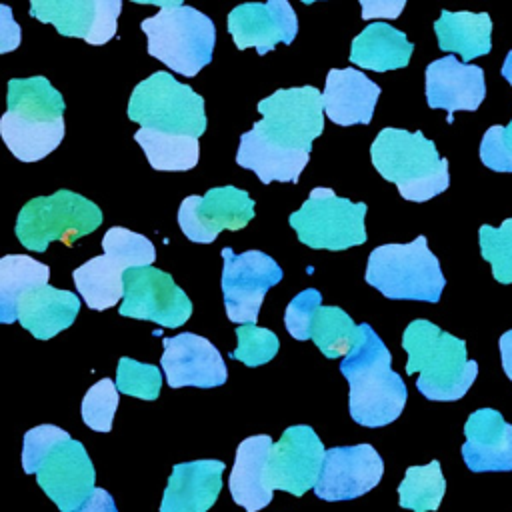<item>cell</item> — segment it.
I'll list each match as a JSON object with an SVG mask.
<instances>
[{
  "instance_id": "cell-24",
  "label": "cell",
  "mask_w": 512,
  "mask_h": 512,
  "mask_svg": "<svg viewBox=\"0 0 512 512\" xmlns=\"http://www.w3.org/2000/svg\"><path fill=\"white\" fill-rule=\"evenodd\" d=\"M78 312V296L50 284L34 286L18 302V322L38 340H48L70 328Z\"/></svg>"
},
{
  "instance_id": "cell-11",
  "label": "cell",
  "mask_w": 512,
  "mask_h": 512,
  "mask_svg": "<svg viewBox=\"0 0 512 512\" xmlns=\"http://www.w3.org/2000/svg\"><path fill=\"white\" fill-rule=\"evenodd\" d=\"M222 296L230 322H256L266 292L282 280V268L260 250L234 254L222 248Z\"/></svg>"
},
{
  "instance_id": "cell-33",
  "label": "cell",
  "mask_w": 512,
  "mask_h": 512,
  "mask_svg": "<svg viewBox=\"0 0 512 512\" xmlns=\"http://www.w3.org/2000/svg\"><path fill=\"white\" fill-rule=\"evenodd\" d=\"M482 258L492 264V276L500 284H512V218L502 226H480L478 232Z\"/></svg>"
},
{
  "instance_id": "cell-45",
  "label": "cell",
  "mask_w": 512,
  "mask_h": 512,
  "mask_svg": "<svg viewBox=\"0 0 512 512\" xmlns=\"http://www.w3.org/2000/svg\"><path fill=\"white\" fill-rule=\"evenodd\" d=\"M500 346V358H502V368L506 376L512 380V330L504 332L498 340Z\"/></svg>"
},
{
  "instance_id": "cell-3",
  "label": "cell",
  "mask_w": 512,
  "mask_h": 512,
  "mask_svg": "<svg viewBox=\"0 0 512 512\" xmlns=\"http://www.w3.org/2000/svg\"><path fill=\"white\" fill-rule=\"evenodd\" d=\"M0 134L8 150L22 162H38L64 138V98L44 76L12 78Z\"/></svg>"
},
{
  "instance_id": "cell-10",
  "label": "cell",
  "mask_w": 512,
  "mask_h": 512,
  "mask_svg": "<svg viewBox=\"0 0 512 512\" xmlns=\"http://www.w3.org/2000/svg\"><path fill=\"white\" fill-rule=\"evenodd\" d=\"M366 204L314 188L308 200L290 214L298 240L314 250H346L366 240Z\"/></svg>"
},
{
  "instance_id": "cell-28",
  "label": "cell",
  "mask_w": 512,
  "mask_h": 512,
  "mask_svg": "<svg viewBox=\"0 0 512 512\" xmlns=\"http://www.w3.org/2000/svg\"><path fill=\"white\" fill-rule=\"evenodd\" d=\"M50 268L26 254H6L0 258V320H18V302L34 286L48 284Z\"/></svg>"
},
{
  "instance_id": "cell-22",
  "label": "cell",
  "mask_w": 512,
  "mask_h": 512,
  "mask_svg": "<svg viewBox=\"0 0 512 512\" xmlns=\"http://www.w3.org/2000/svg\"><path fill=\"white\" fill-rule=\"evenodd\" d=\"M380 86L354 68H334L326 76L322 92L326 116L340 126L370 124Z\"/></svg>"
},
{
  "instance_id": "cell-38",
  "label": "cell",
  "mask_w": 512,
  "mask_h": 512,
  "mask_svg": "<svg viewBox=\"0 0 512 512\" xmlns=\"http://www.w3.org/2000/svg\"><path fill=\"white\" fill-rule=\"evenodd\" d=\"M70 434L54 424H40L34 426L24 434V448H22V468L26 474H36L42 460L50 454V450L68 440Z\"/></svg>"
},
{
  "instance_id": "cell-37",
  "label": "cell",
  "mask_w": 512,
  "mask_h": 512,
  "mask_svg": "<svg viewBox=\"0 0 512 512\" xmlns=\"http://www.w3.org/2000/svg\"><path fill=\"white\" fill-rule=\"evenodd\" d=\"M236 338L238 346L230 356L246 366H262L270 362L280 348L278 336L268 328L256 326L254 322L238 324Z\"/></svg>"
},
{
  "instance_id": "cell-19",
  "label": "cell",
  "mask_w": 512,
  "mask_h": 512,
  "mask_svg": "<svg viewBox=\"0 0 512 512\" xmlns=\"http://www.w3.org/2000/svg\"><path fill=\"white\" fill-rule=\"evenodd\" d=\"M486 96L484 72L480 66L444 56L426 68V100L430 108H442L452 120L456 110H476Z\"/></svg>"
},
{
  "instance_id": "cell-44",
  "label": "cell",
  "mask_w": 512,
  "mask_h": 512,
  "mask_svg": "<svg viewBox=\"0 0 512 512\" xmlns=\"http://www.w3.org/2000/svg\"><path fill=\"white\" fill-rule=\"evenodd\" d=\"M74 512H118L114 498L104 488H94L92 496Z\"/></svg>"
},
{
  "instance_id": "cell-6",
  "label": "cell",
  "mask_w": 512,
  "mask_h": 512,
  "mask_svg": "<svg viewBox=\"0 0 512 512\" xmlns=\"http://www.w3.org/2000/svg\"><path fill=\"white\" fill-rule=\"evenodd\" d=\"M364 278L390 300L438 302L446 284L440 262L430 252L424 236L408 244L374 248Z\"/></svg>"
},
{
  "instance_id": "cell-15",
  "label": "cell",
  "mask_w": 512,
  "mask_h": 512,
  "mask_svg": "<svg viewBox=\"0 0 512 512\" xmlns=\"http://www.w3.org/2000/svg\"><path fill=\"white\" fill-rule=\"evenodd\" d=\"M38 486L60 512H74L94 492V466L78 440L56 444L36 472Z\"/></svg>"
},
{
  "instance_id": "cell-7",
  "label": "cell",
  "mask_w": 512,
  "mask_h": 512,
  "mask_svg": "<svg viewBox=\"0 0 512 512\" xmlns=\"http://www.w3.org/2000/svg\"><path fill=\"white\" fill-rule=\"evenodd\" d=\"M140 28L148 38V54L182 76H196L212 60L214 22L192 6L160 10Z\"/></svg>"
},
{
  "instance_id": "cell-2",
  "label": "cell",
  "mask_w": 512,
  "mask_h": 512,
  "mask_svg": "<svg viewBox=\"0 0 512 512\" xmlns=\"http://www.w3.org/2000/svg\"><path fill=\"white\" fill-rule=\"evenodd\" d=\"M362 334L340 362V372L350 384L348 410L354 422L378 428L394 422L406 404L404 380L390 368L392 354L370 324H360Z\"/></svg>"
},
{
  "instance_id": "cell-26",
  "label": "cell",
  "mask_w": 512,
  "mask_h": 512,
  "mask_svg": "<svg viewBox=\"0 0 512 512\" xmlns=\"http://www.w3.org/2000/svg\"><path fill=\"white\" fill-rule=\"evenodd\" d=\"M438 46L444 52H456L464 62L484 56L492 50V20L486 12H448L442 10L434 22Z\"/></svg>"
},
{
  "instance_id": "cell-21",
  "label": "cell",
  "mask_w": 512,
  "mask_h": 512,
  "mask_svg": "<svg viewBox=\"0 0 512 512\" xmlns=\"http://www.w3.org/2000/svg\"><path fill=\"white\" fill-rule=\"evenodd\" d=\"M224 462L192 460L174 464L160 512H206L214 506L222 488Z\"/></svg>"
},
{
  "instance_id": "cell-27",
  "label": "cell",
  "mask_w": 512,
  "mask_h": 512,
  "mask_svg": "<svg viewBox=\"0 0 512 512\" xmlns=\"http://www.w3.org/2000/svg\"><path fill=\"white\" fill-rule=\"evenodd\" d=\"M128 268L110 254L94 256L72 272L74 284L92 310H106L124 296V272Z\"/></svg>"
},
{
  "instance_id": "cell-9",
  "label": "cell",
  "mask_w": 512,
  "mask_h": 512,
  "mask_svg": "<svg viewBox=\"0 0 512 512\" xmlns=\"http://www.w3.org/2000/svg\"><path fill=\"white\" fill-rule=\"evenodd\" d=\"M128 118L144 128L200 138L206 130L204 100L170 72H154L132 90Z\"/></svg>"
},
{
  "instance_id": "cell-4",
  "label": "cell",
  "mask_w": 512,
  "mask_h": 512,
  "mask_svg": "<svg viewBox=\"0 0 512 512\" xmlns=\"http://www.w3.org/2000/svg\"><path fill=\"white\" fill-rule=\"evenodd\" d=\"M408 352L406 372L418 374L416 388L428 400H460L478 376L476 360H468L466 342L430 320H412L402 334Z\"/></svg>"
},
{
  "instance_id": "cell-20",
  "label": "cell",
  "mask_w": 512,
  "mask_h": 512,
  "mask_svg": "<svg viewBox=\"0 0 512 512\" xmlns=\"http://www.w3.org/2000/svg\"><path fill=\"white\" fill-rule=\"evenodd\" d=\"M462 458L472 472L512 470V424L494 408L472 412L464 424Z\"/></svg>"
},
{
  "instance_id": "cell-14",
  "label": "cell",
  "mask_w": 512,
  "mask_h": 512,
  "mask_svg": "<svg viewBox=\"0 0 512 512\" xmlns=\"http://www.w3.org/2000/svg\"><path fill=\"white\" fill-rule=\"evenodd\" d=\"M324 444L318 434L306 426L296 424L282 432L280 440L272 444L268 458V482L274 490H284L302 496L316 486L322 464Z\"/></svg>"
},
{
  "instance_id": "cell-47",
  "label": "cell",
  "mask_w": 512,
  "mask_h": 512,
  "mask_svg": "<svg viewBox=\"0 0 512 512\" xmlns=\"http://www.w3.org/2000/svg\"><path fill=\"white\" fill-rule=\"evenodd\" d=\"M502 76L504 80H508V84L512 86V50L508 52V56L504 58V64H502Z\"/></svg>"
},
{
  "instance_id": "cell-40",
  "label": "cell",
  "mask_w": 512,
  "mask_h": 512,
  "mask_svg": "<svg viewBox=\"0 0 512 512\" xmlns=\"http://www.w3.org/2000/svg\"><path fill=\"white\" fill-rule=\"evenodd\" d=\"M480 160L496 172H512V120L508 126H492L484 132Z\"/></svg>"
},
{
  "instance_id": "cell-34",
  "label": "cell",
  "mask_w": 512,
  "mask_h": 512,
  "mask_svg": "<svg viewBox=\"0 0 512 512\" xmlns=\"http://www.w3.org/2000/svg\"><path fill=\"white\" fill-rule=\"evenodd\" d=\"M102 248L106 254L120 260L126 268L150 266L156 260L154 244L146 236L136 234L122 226H112L104 234Z\"/></svg>"
},
{
  "instance_id": "cell-42",
  "label": "cell",
  "mask_w": 512,
  "mask_h": 512,
  "mask_svg": "<svg viewBox=\"0 0 512 512\" xmlns=\"http://www.w3.org/2000/svg\"><path fill=\"white\" fill-rule=\"evenodd\" d=\"M362 18H398L406 6V0H360Z\"/></svg>"
},
{
  "instance_id": "cell-32",
  "label": "cell",
  "mask_w": 512,
  "mask_h": 512,
  "mask_svg": "<svg viewBox=\"0 0 512 512\" xmlns=\"http://www.w3.org/2000/svg\"><path fill=\"white\" fill-rule=\"evenodd\" d=\"M446 492V480L440 462L432 460L426 466H410L398 486V504L414 512L438 510Z\"/></svg>"
},
{
  "instance_id": "cell-35",
  "label": "cell",
  "mask_w": 512,
  "mask_h": 512,
  "mask_svg": "<svg viewBox=\"0 0 512 512\" xmlns=\"http://www.w3.org/2000/svg\"><path fill=\"white\" fill-rule=\"evenodd\" d=\"M116 388L118 392L134 398L156 400L162 388L160 368L154 364H142L128 356H122L116 368Z\"/></svg>"
},
{
  "instance_id": "cell-5",
  "label": "cell",
  "mask_w": 512,
  "mask_h": 512,
  "mask_svg": "<svg viewBox=\"0 0 512 512\" xmlns=\"http://www.w3.org/2000/svg\"><path fill=\"white\" fill-rule=\"evenodd\" d=\"M370 156L378 174L394 182L404 200L426 202L450 184L448 160L440 158L434 142L420 130H380L370 146Z\"/></svg>"
},
{
  "instance_id": "cell-29",
  "label": "cell",
  "mask_w": 512,
  "mask_h": 512,
  "mask_svg": "<svg viewBox=\"0 0 512 512\" xmlns=\"http://www.w3.org/2000/svg\"><path fill=\"white\" fill-rule=\"evenodd\" d=\"M134 140L140 144L154 170L184 172L198 164L200 146L196 136L168 134L142 126L134 134Z\"/></svg>"
},
{
  "instance_id": "cell-41",
  "label": "cell",
  "mask_w": 512,
  "mask_h": 512,
  "mask_svg": "<svg viewBox=\"0 0 512 512\" xmlns=\"http://www.w3.org/2000/svg\"><path fill=\"white\" fill-rule=\"evenodd\" d=\"M96 4V22L86 38L88 44H106L116 34V22L122 10V0H94Z\"/></svg>"
},
{
  "instance_id": "cell-13",
  "label": "cell",
  "mask_w": 512,
  "mask_h": 512,
  "mask_svg": "<svg viewBox=\"0 0 512 512\" xmlns=\"http://www.w3.org/2000/svg\"><path fill=\"white\" fill-rule=\"evenodd\" d=\"M254 216V200L236 186L210 188L204 196H188L178 210V224L192 242H214L222 230H240Z\"/></svg>"
},
{
  "instance_id": "cell-36",
  "label": "cell",
  "mask_w": 512,
  "mask_h": 512,
  "mask_svg": "<svg viewBox=\"0 0 512 512\" xmlns=\"http://www.w3.org/2000/svg\"><path fill=\"white\" fill-rule=\"evenodd\" d=\"M118 388L110 378H102L92 384L82 398V420L96 432H110L114 414L118 408Z\"/></svg>"
},
{
  "instance_id": "cell-31",
  "label": "cell",
  "mask_w": 512,
  "mask_h": 512,
  "mask_svg": "<svg viewBox=\"0 0 512 512\" xmlns=\"http://www.w3.org/2000/svg\"><path fill=\"white\" fill-rule=\"evenodd\" d=\"M30 16L50 22L62 36L88 38L96 22L94 0H30Z\"/></svg>"
},
{
  "instance_id": "cell-12",
  "label": "cell",
  "mask_w": 512,
  "mask_h": 512,
  "mask_svg": "<svg viewBox=\"0 0 512 512\" xmlns=\"http://www.w3.org/2000/svg\"><path fill=\"white\" fill-rule=\"evenodd\" d=\"M118 312L128 318L152 320L164 328H178L190 318L192 302L168 272L152 264L134 266L124 272V296Z\"/></svg>"
},
{
  "instance_id": "cell-30",
  "label": "cell",
  "mask_w": 512,
  "mask_h": 512,
  "mask_svg": "<svg viewBox=\"0 0 512 512\" xmlns=\"http://www.w3.org/2000/svg\"><path fill=\"white\" fill-rule=\"evenodd\" d=\"M360 334V324H354L338 306H320L310 324V338L326 358H344Z\"/></svg>"
},
{
  "instance_id": "cell-18",
  "label": "cell",
  "mask_w": 512,
  "mask_h": 512,
  "mask_svg": "<svg viewBox=\"0 0 512 512\" xmlns=\"http://www.w3.org/2000/svg\"><path fill=\"white\" fill-rule=\"evenodd\" d=\"M162 342L164 354L160 358V364L172 388H214L226 382L228 370L224 358L208 338L192 332H182L164 338Z\"/></svg>"
},
{
  "instance_id": "cell-17",
  "label": "cell",
  "mask_w": 512,
  "mask_h": 512,
  "mask_svg": "<svg viewBox=\"0 0 512 512\" xmlns=\"http://www.w3.org/2000/svg\"><path fill=\"white\" fill-rule=\"evenodd\" d=\"M228 32L238 50L256 48L262 56L278 42L290 44L298 32V20L288 0L246 2L228 14Z\"/></svg>"
},
{
  "instance_id": "cell-39",
  "label": "cell",
  "mask_w": 512,
  "mask_h": 512,
  "mask_svg": "<svg viewBox=\"0 0 512 512\" xmlns=\"http://www.w3.org/2000/svg\"><path fill=\"white\" fill-rule=\"evenodd\" d=\"M320 306H322V294L316 288H306L290 300L284 312V324L292 338L296 340L310 338V324Z\"/></svg>"
},
{
  "instance_id": "cell-48",
  "label": "cell",
  "mask_w": 512,
  "mask_h": 512,
  "mask_svg": "<svg viewBox=\"0 0 512 512\" xmlns=\"http://www.w3.org/2000/svg\"><path fill=\"white\" fill-rule=\"evenodd\" d=\"M300 2H304V4H312V2H318V0H300Z\"/></svg>"
},
{
  "instance_id": "cell-8",
  "label": "cell",
  "mask_w": 512,
  "mask_h": 512,
  "mask_svg": "<svg viewBox=\"0 0 512 512\" xmlns=\"http://www.w3.org/2000/svg\"><path fill=\"white\" fill-rule=\"evenodd\" d=\"M100 224L102 210L92 200L70 190H58L28 200L18 214L14 232L24 248L44 252L54 240L72 246Z\"/></svg>"
},
{
  "instance_id": "cell-43",
  "label": "cell",
  "mask_w": 512,
  "mask_h": 512,
  "mask_svg": "<svg viewBox=\"0 0 512 512\" xmlns=\"http://www.w3.org/2000/svg\"><path fill=\"white\" fill-rule=\"evenodd\" d=\"M0 14H2L0 16V30H2L0 52H10L20 44V26L12 20V12L8 6H2Z\"/></svg>"
},
{
  "instance_id": "cell-25",
  "label": "cell",
  "mask_w": 512,
  "mask_h": 512,
  "mask_svg": "<svg viewBox=\"0 0 512 512\" xmlns=\"http://www.w3.org/2000/svg\"><path fill=\"white\" fill-rule=\"evenodd\" d=\"M414 44L404 32L386 22L368 24L350 46V62L374 72L404 68L410 62Z\"/></svg>"
},
{
  "instance_id": "cell-46",
  "label": "cell",
  "mask_w": 512,
  "mask_h": 512,
  "mask_svg": "<svg viewBox=\"0 0 512 512\" xmlns=\"http://www.w3.org/2000/svg\"><path fill=\"white\" fill-rule=\"evenodd\" d=\"M130 2H134V4H154V6H158L160 10H168V8H178V6H182L184 0H130Z\"/></svg>"
},
{
  "instance_id": "cell-23",
  "label": "cell",
  "mask_w": 512,
  "mask_h": 512,
  "mask_svg": "<svg viewBox=\"0 0 512 512\" xmlns=\"http://www.w3.org/2000/svg\"><path fill=\"white\" fill-rule=\"evenodd\" d=\"M272 440L266 434L250 436L236 448V460L230 472L228 488L238 506L246 512H258L272 500L274 488L268 482V458Z\"/></svg>"
},
{
  "instance_id": "cell-16",
  "label": "cell",
  "mask_w": 512,
  "mask_h": 512,
  "mask_svg": "<svg viewBox=\"0 0 512 512\" xmlns=\"http://www.w3.org/2000/svg\"><path fill=\"white\" fill-rule=\"evenodd\" d=\"M384 474V462L370 444L334 446L326 450L324 464L314 486L322 500H352L370 492Z\"/></svg>"
},
{
  "instance_id": "cell-1",
  "label": "cell",
  "mask_w": 512,
  "mask_h": 512,
  "mask_svg": "<svg viewBox=\"0 0 512 512\" xmlns=\"http://www.w3.org/2000/svg\"><path fill=\"white\" fill-rule=\"evenodd\" d=\"M260 122L240 136L236 162L262 184L298 182L312 142L324 130V102L314 86L280 88L258 102Z\"/></svg>"
}]
</instances>
